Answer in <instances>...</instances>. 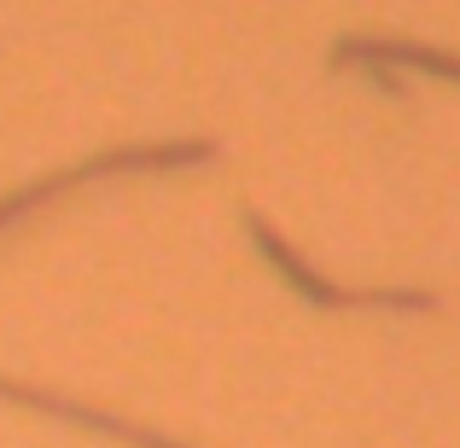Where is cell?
<instances>
[{
    "instance_id": "cell-3",
    "label": "cell",
    "mask_w": 460,
    "mask_h": 448,
    "mask_svg": "<svg viewBox=\"0 0 460 448\" xmlns=\"http://www.w3.org/2000/svg\"><path fill=\"white\" fill-rule=\"evenodd\" d=\"M344 47H361V53H373V58H402V65H420V70H438V76L460 82V58H449V53H426V47H367V41H344Z\"/></svg>"
},
{
    "instance_id": "cell-1",
    "label": "cell",
    "mask_w": 460,
    "mask_h": 448,
    "mask_svg": "<svg viewBox=\"0 0 460 448\" xmlns=\"http://www.w3.org/2000/svg\"><path fill=\"white\" fill-rule=\"evenodd\" d=\"M192 157H210V146L204 140H181V146H146V152H111V157H93V163H82V169H65V175H53V180H35L30 192H12V198H0V222H12V215H23L30 204H41V198H58L65 187H82L88 175H111V169H140V163H192Z\"/></svg>"
},
{
    "instance_id": "cell-2",
    "label": "cell",
    "mask_w": 460,
    "mask_h": 448,
    "mask_svg": "<svg viewBox=\"0 0 460 448\" xmlns=\"http://www.w3.org/2000/svg\"><path fill=\"white\" fill-rule=\"evenodd\" d=\"M251 227H257L262 250L274 257V268H280L286 280H297V285H304V292H309L314 303H396V309H431V297H420V292H338V285H326L321 274H309L304 262H297L292 250H286V245H280V239H274L262 222H251Z\"/></svg>"
}]
</instances>
